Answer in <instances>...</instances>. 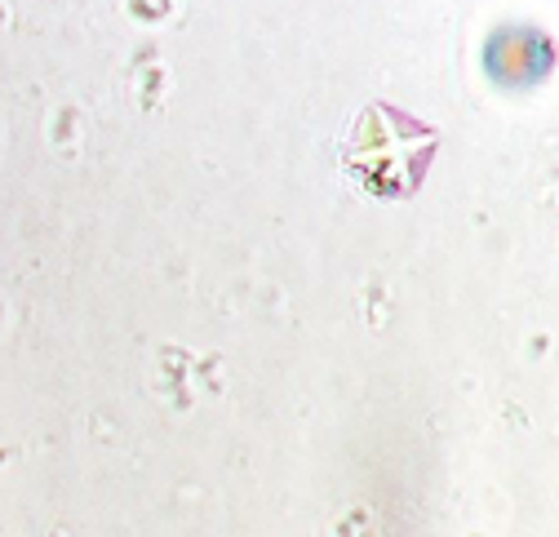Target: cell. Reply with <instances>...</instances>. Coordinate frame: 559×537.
<instances>
[{"instance_id": "obj_1", "label": "cell", "mask_w": 559, "mask_h": 537, "mask_svg": "<svg viewBox=\"0 0 559 537\" xmlns=\"http://www.w3.org/2000/svg\"><path fill=\"white\" fill-rule=\"evenodd\" d=\"M413 129V120H404L400 111L391 107H373L360 129H356V139L352 147H346V169H356L373 191H408L417 178H423L427 160H431V147H436V133L423 129L417 139L404 143V133Z\"/></svg>"}]
</instances>
